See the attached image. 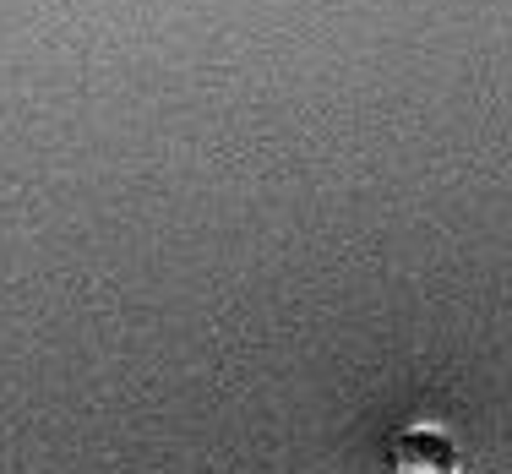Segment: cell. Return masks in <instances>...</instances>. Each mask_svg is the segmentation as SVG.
Returning <instances> with one entry per match:
<instances>
[{
    "label": "cell",
    "mask_w": 512,
    "mask_h": 474,
    "mask_svg": "<svg viewBox=\"0 0 512 474\" xmlns=\"http://www.w3.org/2000/svg\"><path fill=\"white\" fill-rule=\"evenodd\" d=\"M393 469L398 474H458V453L431 431H414L393 447Z\"/></svg>",
    "instance_id": "6da1fadb"
}]
</instances>
